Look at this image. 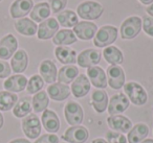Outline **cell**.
I'll return each instance as SVG.
<instances>
[{"instance_id": "obj_1", "label": "cell", "mask_w": 153, "mask_h": 143, "mask_svg": "<svg viewBox=\"0 0 153 143\" xmlns=\"http://www.w3.org/2000/svg\"><path fill=\"white\" fill-rule=\"evenodd\" d=\"M117 28L111 25L102 26L100 29L97 32L96 36L94 38V44L97 47H106L111 45L113 42H115L117 38Z\"/></svg>"}, {"instance_id": "obj_2", "label": "cell", "mask_w": 153, "mask_h": 143, "mask_svg": "<svg viewBox=\"0 0 153 143\" xmlns=\"http://www.w3.org/2000/svg\"><path fill=\"white\" fill-rule=\"evenodd\" d=\"M104 7L96 1H84L76 9V13L82 19L96 20L102 16Z\"/></svg>"}, {"instance_id": "obj_3", "label": "cell", "mask_w": 153, "mask_h": 143, "mask_svg": "<svg viewBox=\"0 0 153 143\" xmlns=\"http://www.w3.org/2000/svg\"><path fill=\"white\" fill-rule=\"evenodd\" d=\"M124 91L129 97L128 99L135 105H143L148 100L146 90L137 83H127L126 85H124Z\"/></svg>"}, {"instance_id": "obj_4", "label": "cell", "mask_w": 153, "mask_h": 143, "mask_svg": "<svg viewBox=\"0 0 153 143\" xmlns=\"http://www.w3.org/2000/svg\"><path fill=\"white\" fill-rule=\"evenodd\" d=\"M142 19L140 17H129L121 25V37L124 40L133 39L140 34L142 29Z\"/></svg>"}, {"instance_id": "obj_5", "label": "cell", "mask_w": 153, "mask_h": 143, "mask_svg": "<svg viewBox=\"0 0 153 143\" xmlns=\"http://www.w3.org/2000/svg\"><path fill=\"white\" fill-rule=\"evenodd\" d=\"M65 119L69 125H80L83 121L84 113L82 107L76 101H69L64 108Z\"/></svg>"}, {"instance_id": "obj_6", "label": "cell", "mask_w": 153, "mask_h": 143, "mask_svg": "<svg viewBox=\"0 0 153 143\" xmlns=\"http://www.w3.org/2000/svg\"><path fill=\"white\" fill-rule=\"evenodd\" d=\"M22 130L30 139H36L41 134V122L36 114H28L22 120Z\"/></svg>"}, {"instance_id": "obj_7", "label": "cell", "mask_w": 153, "mask_h": 143, "mask_svg": "<svg viewBox=\"0 0 153 143\" xmlns=\"http://www.w3.org/2000/svg\"><path fill=\"white\" fill-rule=\"evenodd\" d=\"M18 48V41L12 34L4 36L0 41V59L2 61L11 59Z\"/></svg>"}, {"instance_id": "obj_8", "label": "cell", "mask_w": 153, "mask_h": 143, "mask_svg": "<svg viewBox=\"0 0 153 143\" xmlns=\"http://www.w3.org/2000/svg\"><path fill=\"white\" fill-rule=\"evenodd\" d=\"M89 137V132L85 126L76 125L66 130L63 139L69 143H85Z\"/></svg>"}, {"instance_id": "obj_9", "label": "cell", "mask_w": 153, "mask_h": 143, "mask_svg": "<svg viewBox=\"0 0 153 143\" xmlns=\"http://www.w3.org/2000/svg\"><path fill=\"white\" fill-rule=\"evenodd\" d=\"M108 84L114 90H119L125 85V73L122 67L117 65H110L107 69Z\"/></svg>"}, {"instance_id": "obj_10", "label": "cell", "mask_w": 153, "mask_h": 143, "mask_svg": "<svg viewBox=\"0 0 153 143\" xmlns=\"http://www.w3.org/2000/svg\"><path fill=\"white\" fill-rule=\"evenodd\" d=\"M59 30V23L55 18H48L41 22L38 27L37 36L40 40H48L53 38Z\"/></svg>"}, {"instance_id": "obj_11", "label": "cell", "mask_w": 153, "mask_h": 143, "mask_svg": "<svg viewBox=\"0 0 153 143\" xmlns=\"http://www.w3.org/2000/svg\"><path fill=\"white\" fill-rule=\"evenodd\" d=\"M72 32L76 35V37H78L79 39L87 41L94 38L97 32H98V26L92 22L82 21L78 22V24L74 27Z\"/></svg>"}, {"instance_id": "obj_12", "label": "cell", "mask_w": 153, "mask_h": 143, "mask_svg": "<svg viewBox=\"0 0 153 143\" xmlns=\"http://www.w3.org/2000/svg\"><path fill=\"white\" fill-rule=\"evenodd\" d=\"M129 99L125 94H119L113 95L110 98V101L108 102V113L110 116L117 115V114L123 113L124 111L128 109L129 107Z\"/></svg>"}, {"instance_id": "obj_13", "label": "cell", "mask_w": 153, "mask_h": 143, "mask_svg": "<svg viewBox=\"0 0 153 143\" xmlns=\"http://www.w3.org/2000/svg\"><path fill=\"white\" fill-rule=\"evenodd\" d=\"M101 52L96 49H85L79 55L76 62L79 66L83 68H89L92 66H97V64L101 61Z\"/></svg>"}, {"instance_id": "obj_14", "label": "cell", "mask_w": 153, "mask_h": 143, "mask_svg": "<svg viewBox=\"0 0 153 143\" xmlns=\"http://www.w3.org/2000/svg\"><path fill=\"white\" fill-rule=\"evenodd\" d=\"M33 7H34L33 0H16L12 3L10 13H11L12 18L18 19V18H22L30 14Z\"/></svg>"}, {"instance_id": "obj_15", "label": "cell", "mask_w": 153, "mask_h": 143, "mask_svg": "<svg viewBox=\"0 0 153 143\" xmlns=\"http://www.w3.org/2000/svg\"><path fill=\"white\" fill-rule=\"evenodd\" d=\"M90 91V82L85 74H80L76 77L71 85V93L76 98H81L87 95Z\"/></svg>"}, {"instance_id": "obj_16", "label": "cell", "mask_w": 153, "mask_h": 143, "mask_svg": "<svg viewBox=\"0 0 153 143\" xmlns=\"http://www.w3.org/2000/svg\"><path fill=\"white\" fill-rule=\"evenodd\" d=\"M27 86V78L22 74H15L12 75L3 83L5 91H9L12 93L21 92Z\"/></svg>"}, {"instance_id": "obj_17", "label": "cell", "mask_w": 153, "mask_h": 143, "mask_svg": "<svg viewBox=\"0 0 153 143\" xmlns=\"http://www.w3.org/2000/svg\"><path fill=\"white\" fill-rule=\"evenodd\" d=\"M87 75L89 80L96 88L105 89L107 87V77L104 70L99 66L87 68Z\"/></svg>"}, {"instance_id": "obj_18", "label": "cell", "mask_w": 153, "mask_h": 143, "mask_svg": "<svg viewBox=\"0 0 153 143\" xmlns=\"http://www.w3.org/2000/svg\"><path fill=\"white\" fill-rule=\"evenodd\" d=\"M42 125L48 133L55 134L60 130V120L58 118L57 114L51 110H45L41 117Z\"/></svg>"}, {"instance_id": "obj_19", "label": "cell", "mask_w": 153, "mask_h": 143, "mask_svg": "<svg viewBox=\"0 0 153 143\" xmlns=\"http://www.w3.org/2000/svg\"><path fill=\"white\" fill-rule=\"evenodd\" d=\"M107 123L112 130L120 133H128L132 128V122L122 115H113L107 118Z\"/></svg>"}, {"instance_id": "obj_20", "label": "cell", "mask_w": 153, "mask_h": 143, "mask_svg": "<svg viewBox=\"0 0 153 143\" xmlns=\"http://www.w3.org/2000/svg\"><path fill=\"white\" fill-rule=\"evenodd\" d=\"M39 71L41 74L40 76L47 84H53L55 80H57V67H56L55 63L51 60L42 61L40 67H39Z\"/></svg>"}, {"instance_id": "obj_21", "label": "cell", "mask_w": 153, "mask_h": 143, "mask_svg": "<svg viewBox=\"0 0 153 143\" xmlns=\"http://www.w3.org/2000/svg\"><path fill=\"white\" fill-rule=\"evenodd\" d=\"M47 94L53 100L62 101L70 95V88L65 84L53 83L47 88Z\"/></svg>"}, {"instance_id": "obj_22", "label": "cell", "mask_w": 153, "mask_h": 143, "mask_svg": "<svg viewBox=\"0 0 153 143\" xmlns=\"http://www.w3.org/2000/svg\"><path fill=\"white\" fill-rule=\"evenodd\" d=\"M28 65V57L27 53L23 49L16 51L14 53L11 61V68L15 73H21L24 72Z\"/></svg>"}, {"instance_id": "obj_23", "label": "cell", "mask_w": 153, "mask_h": 143, "mask_svg": "<svg viewBox=\"0 0 153 143\" xmlns=\"http://www.w3.org/2000/svg\"><path fill=\"white\" fill-rule=\"evenodd\" d=\"M149 134V128L144 123H137L128 132L127 141L129 143H140Z\"/></svg>"}, {"instance_id": "obj_24", "label": "cell", "mask_w": 153, "mask_h": 143, "mask_svg": "<svg viewBox=\"0 0 153 143\" xmlns=\"http://www.w3.org/2000/svg\"><path fill=\"white\" fill-rule=\"evenodd\" d=\"M15 28L19 34L27 37L34 36L38 32L37 24L33 20L28 19V18H22V19H19L18 21H16Z\"/></svg>"}, {"instance_id": "obj_25", "label": "cell", "mask_w": 153, "mask_h": 143, "mask_svg": "<svg viewBox=\"0 0 153 143\" xmlns=\"http://www.w3.org/2000/svg\"><path fill=\"white\" fill-rule=\"evenodd\" d=\"M56 57L58 61L62 64H67L71 65L76 62V52L74 49H70L69 47L65 46H59L55 50Z\"/></svg>"}, {"instance_id": "obj_26", "label": "cell", "mask_w": 153, "mask_h": 143, "mask_svg": "<svg viewBox=\"0 0 153 143\" xmlns=\"http://www.w3.org/2000/svg\"><path fill=\"white\" fill-rule=\"evenodd\" d=\"M91 105L98 113H103L108 107V96L103 90H94L91 95Z\"/></svg>"}, {"instance_id": "obj_27", "label": "cell", "mask_w": 153, "mask_h": 143, "mask_svg": "<svg viewBox=\"0 0 153 143\" xmlns=\"http://www.w3.org/2000/svg\"><path fill=\"white\" fill-rule=\"evenodd\" d=\"M30 15L33 21L43 22L51 15V7L47 2H40L33 7Z\"/></svg>"}, {"instance_id": "obj_28", "label": "cell", "mask_w": 153, "mask_h": 143, "mask_svg": "<svg viewBox=\"0 0 153 143\" xmlns=\"http://www.w3.org/2000/svg\"><path fill=\"white\" fill-rule=\"evenodd\" d=\"M79 75V69L74 65H66L60 69L58 73V80L61 84H69Z\"/></svg>"}, {"instance_id": "obj_29", "label": "cell", "mask_w": 153, "mask_h": 143, "mask_svg": "<svg viewBox=\"0 0 153 143\" xmlns=\"http://www.w3.org/2000/svg\"><path fill=\"white\" fill-rule=\"evenodd\" d=\"M53 44L63 46V45H70L76 42V37L74 32L70 29H62L58 30L57 34L53 36Z\"/></svg>"}, {"instance_id": "obj_30", "label": "cell", "mask_w": 153, "mask_h": 143, "mask_svg": "<svg viewBox=\"0 0 153 143\" xmlns=\"http://www.w3.org/2000/svg\"><path fill=\"white\" fill-rule=\"evenodd\" d=\"M32 109L33 105L30 99L28 97H25V98H22L19 101H17L15 107L13 108V114L17 118H24L28 114H30Z\"/></svg>"}, {"instance_id": "obj_31", "label": "cell", "mask_w": 153, "mask_h": 143, "mask_svg": "<svg viewBox=\"0 0 153 143\" xmlns=\"http://www.w3.org/2000/svg\"><path fill=\"white\" fill-rule=\"evenodd\" d=\"M18 96L9 91H0V111L7 112L15 107Z\"/></svg>"}, {"instance_id": "obj_32", "label": "cell", "mask_w": 153, "mask_h": 143, "mask_svg": "<svg viewBox=\"0 0 153 143\" xmlns=\"http://www.w3.org/2000/svg\"><path fill=\"white\" fill-rule=\"evenodd\" d=\"M103 55H104L105 60L111 65H119L124 61L123 52L115 46L106 47L103 51Z\"/></svg>"}, {"instance_id": "obj_33", "label": "cell", "mask_w": 153, "mask_h": 143, "mask_svg": "<svg viewBox=\"0 0 153 143\" xmlns=\"http://www.w3.org/2000/svg\"><path fill=\"white\" fill-rule=\"evenodd\" d=\"M33 109L37 113H40V112H44L46 110V108L49 105V98L48 95L45 91H40V92L36 93L33 97Z\"/></svg>"}, {"instance_id": "obj_34", "label": "cell", "mask_w": 153, "mask_h": 143, "mask_svg": "<svg viewBox=\"0 0 153 143\" xmlns=\"http://www.w3.org/2000/svg\"><path fill=\"white\" fill-rule=\"evenodd\" d=\"M58 21L63 27H74L78 24V15L74 11H63L58 15Z\"/></svg>"}, {"instance_id": "obj_35", "label": "cell", "mask_w": 153, "mask_h": 143, "mask_svg": "<svg viewBox=\"0 0 153 143\" xmlns=\"http://www.w3.org/2000/svg\"><path fill=\"white\" fill-rule=\"evenodd\" d=\"M44 86V80L38 74L33 75L30 80H27V86H26V90L27 93L30 94H36V93L40 92V90Z\"/></svg>"}, {"instance_id": "obj_36", "label": "cell", "mask_w": 153, "mask_h": 143, "mask_svg": "<svg viewBox=\"0 0 153 143\" xmlns=\"http://www.w3.org/2000/svg\"><path fill=\"white\" fill-rule=\"evenodd\" d=\"M106 139L108 143H128L127 138L121 133H114L109 130L106 133Z\"/></svg>"}, {"instance_id": "obj_37", "label": "cell", "mask_w": 153, "mask_h": 143, "mask_svg": "<svg viewBox=\"0 0 153 143\" xmlns=\"http://www.w3.org/2000/svg\"><path fill=\"white\" fill-rule=\"evenodd\" d=\"M49 5L51 7L53 13L57 14L61 12L67 4V0H48Z\"/></svg>"}, {"instance_id": "obj_38", "label": "cell", "mask_w": 153, "mask_h": 143, "mask_svg": "<svg viewBox=\"0 0 153 143\" xmlns=\"http://www.w3.org/2000/svg\"><path fill=\"white\" fill-rule=\"evenodd\" d=\"M12 68L7 62L0 60V78H7L11 75Z\"/></svg>"}, {"instance_id": "obj_39", "label": "cell", "mask_w": 153, "mask_h": 143, "mask_svg": "<svg viewBox=\"0 0 153 143\" xmlns=\"http://www.w3.org/2000/svg\"><path fill=\"white\" fill-rule=\"evenodd\" d=\"M34 143H59V138L53 134H45L39 137Z\"/></svg>"}, {"instance_id": "obj_40", "label": "cell", "mask_w": 153, "mask_h": 143, "mask_svg": "<svg viewBox=\"0 0 153 143\" xmlns=\"http://www.w3.org/2000/svg\"><path fill=\"white\" fill-rule=\"evenodd\" d=\"M143 28L147 35L153 38V18L152 17H144L143 19Z\"/></svg>"}, {"instance_id": "obj_41", "label": "cell", "mask_w": 153, "mask_h": 143, "mask_svg": "<svg viewBox=\"0 0 153 143\" xmlns=\"http://www.w3.org/2000/svg\"><path fill=\"white\" fill-rule=\"evenodd\" d=\"M9 143H32L27 140V139H23V138H19V139H15V140H12Z\"/></svg>"}, {"instance_id": "obj_42", "label": "cell", "mask_w": 153, "mask_h": 143, "mask_svg": "<svg viewBox=\"0 0 153 143\" xmlns=\"http://www.w3.org/2000/svg\"><path fill=\"white\" fill-rule=\"evenodd\" d=\"M146 11H147V13H148L149 15L153 17V3L151 5H149V7H147Z\"/></svg>"}, {"instance_id": "obj_43", "label": "cell", "mask_w": 153, "mask_h": 143, "mask_svg": "<svg viewBox=\"0 0 153 143\" xmlns=\"http://www.w3.org/2000/svg\"><path fill=\"white\" fill-rule=\"evenodd\" d=\"M91 143H108V142L102 138H97V139H94V140H92Z\"/></svg>"}, {"instance_id": "obj_44", "label": "cell", "mask_w": 153, "mask_h": 143, "mask_svg": "<svg viewBox=\"0 0 153 143\" xmlns=\"http://www.w3.org/2000/svg\"><path fill=\"white\" fill-rule=\"evenodd\" d=\"M140 2L145 5H148V4H152L153 3V0H140Z\"/></svg>"}, {"instance_id": "obj_45", "label": "cell", "mask_w": 153, "mask_h": 143, "mask_svg": "<svg viewBox=\"0 0 153 143\" xmlns=\"http://www.w3.org/2000/svg\"><path fill=\"white\" fill-rule=\"evenodd\" d=\"M3 122H4V120H3V115L0 113V130H1V128L3 126Z\"/></svg>"}, {"instance_id": "obj_46", "label": "cell", "mask_w": 153, "mask_h": 143, "mask_svg": "<svg viewBox=\"0 0 153 143\" xmlns=\"http://www.w3.org/2000/svg\"><path fill=\"white\" fill-rule=\"evenodd\" d=\"M140 143H153V139H145V140L142 141Z\"/></svg>"}, {"instance_id": "obj_47", "label": "cell", "mask_w": 153, "mask_h": 143, "mask_svg": "<svg viewBox=\"0 0 153 143\" xmlns=\"http://www.w3.org/2000/svg\"><path fill=\"white\" fill-rule=\"evenodd\" d=\"M62 143H66V142H62Z\"/></svg>"}, {"instance_id": "obj_48", "label": "cell", "mask_w": 153, "mask_h": 143, "mask_svg": "<svg viewBox=\"0 0 153 143\" xmlns=\"http://www.w3.org/2000/svg\"><path fill=\"white\" fill-rule=\"evenodd\" d=\"M0 1H1V0H0Z\"/></svg>"}]
</instances>
